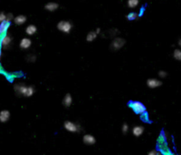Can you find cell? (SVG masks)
Returning a JSON list of instances; mask_svg holds the SVG:
<instances>
[{"mask_svg":"<svg viewBox=\"0 0 181 155\" xmlns=\"http://www.w3.org/2000/svg\"><path fill=\"white\" fill-rule=\"evenodd\" d=\"M119 34V31L118 29H116V28H111V29L108 30V31L104 34V35L107 34L108 37L112 38V37H115L116 35H118Z\"/></svg>","mask_w":181,"mask_h":155,"instance_id":"cell-17","label":"cell"},{"mask_svg":"<svg viewBox=\"0 0 181 155\" xmlns=\"http://www.w3.org/2000/svg\"><path fill=\"white\" fill-rule=\"evenodd\" d=\"M5 20H6V14L0 11V23H2V22H4Z\"/></svg>","mask_w":181,"mask_h":155,"instance_id":"cell-24","label":"cell"},{"mask_svg":"<svg viewBox=\"0 0 181 155\" xmlns=\"http://www.w3.org/2000/svg\"><path fill=\"white\" fill-rule=\"evenodd\" d=\"M126 44V40L121 38V37H117L115 38L112 42L110 45V49L113 51H117L119 49H120L121 48H123V46Z\"/></svg>","mask_w":181,"mask_h":155,"instance_id":"cell-3","label":"cell"},{"mask_svg":"<svg viewBox=\"0 0 181 155\" xmlns=\"http://www.w3.org/2000/svg\"><path fill=\"white\" fill-rule=\"evenodd\" d=\"M168 155H175V154H168Z\"/></svg>","mask_w":181,"mask_h":155,"instance_id":"cell-31","label":"cell"},{"mask_svg":"<svg viewBox=\"0 0 181 155\" xmlns=\"http://www.w3.org/2000/svg\"><path fill=\"white\" fill-rule=\"evenodd\" d=\"M64 126H65V129L67 131L73 132V133H74V132H79V131H80V130H81V128H80V126L79 124H74V123H73V122H71V121H65V124H64Z\"/></svg>","mask_w":181,"mask_h":155,"instance_id":"cell-5","label":"cell"},{"mask_svg":"<svg viewBox=\"0 0 181 155\" xmlns=\"http://www.w3.org/2000/svg\"><path fill=\"white\" fill-rule=\"evenodd\" d=\"M139 4V0H128L127 1V5L130 8H135Z\"/></svg>","mask_w":181,"mask_h":155,"instance_id":"cell-20","label":"cell"},{"mask_svg":"<svg viewBox=\"0 0 181 155\" xmlns=\"http://www.w3.org/2000/svg\"><path fill=\"white\" fill-rule=\"evenodd\" d=\"M26 60L29 63H34L35 60H36V56L34 55V54H28L27 56H26Z\"/></svg>","mask_w":181,"mask_h":155,"instance_id":"cell-21","label":"cell"},{"mask_svg":"<svg viewBox=\"0 0 181 155\" xmlns=\"http://www.w3.org/2000/svg\"><path fill=\"white\" fill-rule=\"evenodd\" d=\"M179 46H180V47L181 48V39H180V40H179Z\"/></svg>","mask_w":181,"mask_h":155,"instance_id":"cell-29","label":"cell"},{"mask_svg":"<svg viewBox=\"0 0 181 155\" xmlns=\"http://www.w3.org/2000/svg\"><path fill=\"white\" fill-rule=\"evenodd\" d=\"M12 38L10 34H4L0 39V46L4 49H9L11 45Z\"/></svg>","mask_w":181,"mask_h":155,"instance_id":"cell-6","label":"cell"},{"mask_svg":"<svg viewBox=\"0 0 181 155\" xmlns=\"http://www.w3.org/2000/svg\"><path fill=\"white\" fill-rule=\"evenodd\" d=\"M36 31H37V28H36V26H35L34 25H29V26H27V28H26V33H27L28 35H33V34H34L36 33Z\"/></svg>","mask_w":181,"mask_h":155,"instance_id":"cell-16","label":"cell"},{"mask_svg":"<svg viewBox=\"0 0 181 155\" xmlns=\"http://www.w3.org/2000/svg\"><path fill=\"white\" fill-rule=\"evenodd\" d=\"M147 85L149 88H157L160 86H162V81L157 79H149L147 81Z\"/></svg>","mask_w":181,"mask_h":155,"instance_id":"cell-7","label":"cell"},{"mask_svg":"<svg viewBox=\"0 0 181 155\" xmlns=\"http://www.w3.org/2000/svg\"><path fill=\"white\" fill-rule=\"evenodd\" d=\"M11 114L8 110H2L0 112V122L1 123H6L10 119Z\"/></svg>","mask_w":181,"mask_h":155,"instance_id":"cell-11","label":"cell"},{"mask_svg":"<svg viewBox=\"0 0 181 155\" xmlns=\"http://www.w3.org/2000/svg\"><path fill=\"white\" fill-rule=\"evenodd\" d=\"M58 6H59V5H58L57 3L50 2V3H48V4H45L44 8H45V10H47V11H56V10L58 8Z\"/></svg>","mask_w":181,"mask_h":155,"instance_id":"cell-13","label":"cell"},{"mask_svg":"<svg viewBox=\"0 0 181 155\" xmlns=\"http://www.w3.org/2000/svg\"><path fill=\"white\" fill-rule=\"evenodd\" d=\"M83 142L88 146H93L96 144V138L90 134H86L83 137Z\"/></svg>","mask_w":181,"mask_h":155,"instance_id":"cell-8","label":"cell"},{"mask_svg":"<svg viewBox=\"0 0 181 155\" xmlns=\"http://www.w3.org/2000/svg\"><path fill=\"white\" fill-rule=\"evenodd\" d=\"M96 37H97L96 32L91 31V32H89V33L88 34V35H87V41H93Z\"/></svg>","mask_w":181,"mask_h":155,"instance_id":"cell-18","label":"cell"},{"mask_svg":"<svg viewBox=\"0 0 181 155\" xmlns=\"http://www.w3.org/2000/svg\"><path fill=\"white\" fill-rule=\"evenodd\" d=\"M31 44H32V41L29 38H23L19 42V47L22 49H27L28 48H30Z\"/></svg>","mask_w":181,"mask_h":155,"instance_id":"cell-10","label":"cell"},{"mask_svg":"<svg viewBox=\"0 0 181 155\" xmlns=\"http://www.w3.org/2000/svg\"><path fill=\"white\" fill-rule=\"evenodd\" d=\"M57 29L63 33H65V34H68L71 32L72 30V27H73V25L70 21H67V20H61L57 23Z\"/></svg>","mask_w":181,"mask_h":155,"instance_id":"cell-4","label":"cell"},{"mask_svg":"<svg viewBox=\"0 0 181 155\" xmlns=\"http://www.w3.org/2000/svg\"><path fill=\"white\" fill-rule=\"evenodd\" d=\"M9 27H10V22L5 20V21L0 23V37L6 34V32H7Z\"/></svg>","mask_w":181,"mask_h":155,"instance_id":"cell-9","label":"cell"},{"mask_svg":"<svg viewBox=\"0 0 181 155\" xmlns=\"http://www.w3.org/2000/svg\"><path fill=\"white\" fill-rule=\"evenodd\" d=\"M127 19L129 20H134L138 18V14L136 12H130L127 16H126Z\"/></svg>","mask_w":181,"mask_h":155,"instance_id":"cell-22","label":"cell"},{"mask_svg":"<svg viewBox=\"0 0 181 155\" xmlns=\"http://www.w3.org/2000/svg\"><path fill=\"white\" fill-rule=\"evenodd\" d=\"M13 20L16 25H23L27 21V17L25 15H18L14 18Z\"/></svg>","mask_w":181,"mask_h":155,"instance_id":"cell-15","label":"cell"},{"mask_svg":"<svg viewBox=\"0 0 181 155\" xmlns=\"http://www.w3.org/2000/svg\"><path fill=\"white\" fill-rule=\"evenodd\" d=\"M128 131H129V126H128L126 124H124L123 126H122V131H123V133H124V134H126V133L128 132Z\"/></svg>","mask_w":181,"mask_h":155,"instance_id":"cell-23","label":"cell"},{"mask_svg":"<svg viewBox=\"0 0 181 155\" xmlns=\"http://www.w3.org/2000/svg\"><path fill=\"white\" fill-rule=\"evenodd\" d=\"M96 32V34H99V33L101 32V29H100V28H97Z\"/></svg>","mask_w":181,"mask_h":155,"instance_id":"cell-28","label":"cell"},{"mask_svg":"<svg viewBox=\"0 0 181 155\" xmlns=\"http://www.w3.org/2000/svg\"><path fill=\"white\" fill-rule=\"evenodd\" d=\"M158 75H159L160 78L164 79V78H166V77H167V72H166L165 71H160L158 72Z\"/></svg>","mask_w":181,"mask_h":155,"instance_id":"cell-25","label":"cell"},{"mask_svg":"<svg viewBox=\"0 0 181 155\" xmlns=\"http://www.w3.org/2000/svg\"><path fill=\"white\" fill-rule=\"evenodd\" d=\"M129 106L134 110V112L138 115H143L146 112L145 106L140 101H132L129 103Z\"/></svg>","mask_w":181,"mask_h":155,"instance_id":"cell-2","label":"cell"},{"mask_svg":"<svg viewBox=\"0 0 181 155\" xmlns=\"http://www.w3.org/2000/svg\"><path fill=\"white\" fill-rule=\"evenodd\" d=\"M173 57L178 60V61H181V49H176L173 52Z\"/></svg>","mask_w":181,"mask_h":155,"instance_id":"cell-19","label":"cell"},{"mask_svg":"<svg viewBox=\"0 0 181 155\" xmlns=\"http://www.w3.org/2000/svg\"><path fill=\"white\" fill-rule=\"evenodd\" d=\"M72 103H73V97H72V95L70 94H66L65 96L63 99V104L66 108H68V107H70L72 105Z\"/></svg>","mask_w":181,"mask_h":155,"instance_id":"cell-14","label":"cell"},{"mask_svg":"<svg viewBox=\"0 0 181 155\" xmlns=\"http://www.w3.org/2000/svg\"><path fill=\"white\" fill-rule=\"evenodd\" d=\"M14 91L18 95L25 97H30L34 94V89L33 86H27L22 83L16 84L14 86Z\"/></svg>","mask_w":181,"mask_h":155,"instance_id":"cell-1","label":"cell"},{"mask_svg":"<svg viewBox=\"0 0 181 155\" xmlns=\"http://www.w3.org/2000/svg\"><path fill=\"white\" fill-rule=\"evenodd\" d=\"M12 19H14L12 13H8V14H6V21H8V22H11V21Z\"/></svg>","mask_w":181,"mask_h":155,"instance_id":"cell-26","label":"cell"},{"mask_svg":"<svg viewBox=\"0 0 181 155\" xmlns=\"http://www.w3.org/2000/svg\"><path fill=\"white\" fill-rule=\"evenodd\" d=\"M148 155H162V153L159 151H157V150H152L149 153Z\"/></svg>","mask_w":181,"mask_h":155,"instance_id":"cell-27","label":"cell"},{"mask_svg":"<svg viewBox=\"0 0 181 155\" xmlns=\"http://www.w3.org/2000/svg\"><path fill=\"white\" fill-rule=\"evenodd\" d=\"M144 132V127L143 126H140V125H137V126H134L133 128V134L135 136V137H140L143 134Z\"/></svg>","mask_w":181,"mask_h":155,"instance_id":"cell-12","label":"cell"},{"mask_svg":"<svg viewBox=\"0 0 181 155\" xmlns=\"http://www.w3.org/2000/svg\"><path fill=\"white\" fill-rule=\"evenodd\" d=\"M0 57H1V49H0Z\"/></svg>","mask_w":181,"mask_h":155,"instance_id":"cell-30","label":"cell"}]
</instances>
